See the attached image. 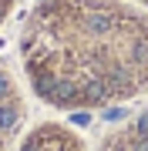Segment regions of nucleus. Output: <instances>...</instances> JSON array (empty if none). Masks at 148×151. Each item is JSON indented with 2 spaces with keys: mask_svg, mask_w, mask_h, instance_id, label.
<instances>
[{
  "mask_svg": "<svg viewBox=\"0 0 148 151\" xmlns=\"http://www.w3.org/2000/svg\"><path fill=\"white\" fill-rule=\"evenodd\" d=\"M131 4H138V7H145V10H148V0H131Z\"/></svg>",
  "mask_w": 148,
  "mask_h": 151,
  "instance_id": "4",
  "label": "nucleus"
},
{
  "mask_svg": "<svg viewBox=\"0 0 148 151\" xmlns=\"http://www.w3.org/2000/svg\"><path fill=\"white\" fill-rule=\"evenodd\" d=\"M104 151H148V101L131 121L104 141Z\"/></svg>",
  "mask_w": 148,
  "mask_h": 151,
  "instance_id": "3",
  "label": "nucleus"
},
{
  "mask_svg": "<svg viewBox=\"0 0 148 151\" xmlns=\"http://www.w3.org/2000/svg\"><path fill=\"white\" fill-rule=\"evenodd\" d=\"M20 50L30 87L51 108L148 97V10L131 0H40Z\"/></svg>",
  "mask_w": 148,
  "mask_h": 151,
  "instance_id": "1",
  "label": "nucleus"
},
{
  "mask_svg": "<svg viewBox=\"0 0 148 151\" xmlns=\"http://www.w3.org/2000/svg\"><path fill=\"white\" fill-rule=\"evenodd\" d=\"M20 151H88V145L81 141L77 131L47 121V124H37V128L24 138Z\"/></svg>",
  "mask_w": 148,
  "mask_h": 151,
  "instance_id": "2",
  "label": "nucleus"
}]
</instances>
